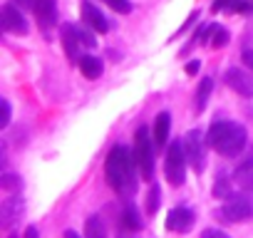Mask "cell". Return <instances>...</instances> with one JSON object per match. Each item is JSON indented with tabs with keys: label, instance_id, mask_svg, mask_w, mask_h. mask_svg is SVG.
<instances>
[{
	"label": "cell",
	"instance_id": "obj_26",
	"mask_svg": "<svg viewBox=\"0 0 253 238\" xmlns=\"http://www.w3.org/2000/svg\"><path fill=\"white\" fill-rule=\"evenodd\" d=\"M3 189H5V191H15V189H20V176H15V174H5V176H3Z\"/></svg>",
	"mask_w": 253,
	"mask_h": 238
},
{
	"label": "cell",
	"instance_id": "obj_20",
	"mask_svg": "<svg viewBox=\"0 0 253 238\" xmlns=\"http://www.w3.org/2000/svg\"><path fill=\"white\" fill-rule=\"evenodd\" d=\"M84 238H107V228L99 221V216H89L84 223Z\"/></svg>",
	"mask_w": 253,
	"mask_h": 238
},
{
	"label": "cell",
	"instance_id": "obj_18",
	"mask_svg": "<svg viewBox=\"0 0 253 238\" xmlns=\"http://www.w3.org/2000/svg\"><path fill=\"white\" fill-rule=\"evenodd\" d=\"M211 92H213V77H204V79L199 82V87H196V94H194V107H196V112H204V109H206V102H209Z\"/></svg>",
	"mask_w": 253,
	"mask_h": 238
},
{
	"label": "cell",
	"instance_id": "obj_11",
	"mask_svg": "<svg viewBox=\"0 0 253 238\" xmlns=\"http://www.w3.org/2000/svg\"><path fill=\"white\" fill-rule=\"evenodd\" d=\"M38 23L42 30H50L57 23V0H35V8H33Z\"/></svg>",
	"mask_w": 253,
	"mask_h": 238
},
{
	"label": "cell",
	"instance_id": "obj_19",
	"mask_svg": "<svg viewBox=\"0 0 253 238\" xmlns=\"http://www.w3.org/2000/svg\"><path fill=\"white\" fill-rule=\"evenodd\" d=\"M23 201L18 198V196H10V198H5V203H3V226L8 228L15 218H20L23 216Z\"/></svg>",
	"mask_w": 253,
	"mask_h": 238
},
{
	"label": "cell",
	"instance_id": "obj_31",
	"mask_svg": "<svg viewBox=\"0 0 253 238\" xmlns=\"http://www.w3.org/2000/svg\"><path fill=\"white\" fill-rule=\"evenodd\" d=\"M18 8H35V0H13Z\"/></svg>",
	"mask_w": 253,
	"mask_h": 238
},
{
	"label": "cell",
	"instance_id": "obj_16",
	"mask_svg": "<svg viewBox=\"0 0 253 238\" xmlns=\"http://www.w3.org/2000/svg\"><path fill=\"white\" fill-rule=\"evenodd\" d=\"M122 221V228H126V231H139L142 226H144V221H142V216H139V208L134 206V203H129V206H124V211H122V216H119Z\"/></svg>",
	"mask_w": 253,
	"mask_h": 238
},
{
	"label": "cell",
	"instance_id": "obj_9",
	"mask_svg": "<svg viewBox=\"0 0 253 238\" xmlns=\"http://www.w3.org/2000/svg\"><path fill=\"white\" fill-rule=\"evenodd\" d=\"M194 223H196V213L186 206H176L167 216V228L174 233H189L194 228Z\"/></svg>",
	"mask_w": 253,
	"mask_h": 238
},
{
	"label": "cell",
	"instance_id": "obj_24",
	"mask_svg": "<svg viewBox=\"0 0 253 238\" xmlns=\"http://www.w3.org/2000/svg\"><path fill=\"white\" fill-rule=\"evenodd\" d=\"M107 5H109L112 10L122 13V15H126V13H132V3H129V0H107Z\"/></svg>",
	"mask_w": 253,
	"mask_h": 238
},
{
	"label": "cell",
	"instance_id": "obj_4",
	"mask_svg": "<svg viewBox=\"0 0 253 238\" xmlns=\"http://www.w3.org/2000/svg\"><path fill=\"white\" fill-rule=\"evenodd\" d=\"M218 218L223 223H241V221H251L253 218V194L243 191V194H231L223 206L218 208Z\"/></svg>",
	"mask_w": 253,
	"mask_h": 238
},
{
	"label": "cell",
	"instance_id": "obj_13",
	"mask_svg": "<svg viewBox=\"0 0 253 238\" xmlns=\"http://www.w3.org/2000/svg\"><path fill=\"white\" fill-rule=\"evenodd\" d=\"M233 181H236L243 191H251V194H253V157L243 159V161L236 166V171H233Z\"/></svg>",
	"mask_w": 253,
	"mask_h": 238
},
{
	"label": "cell",
	"instance_id": "obj_33",
	"mask_svg": "<svg viewBox=\"0 0 253 238\" xmlns=\"http://www.w3.org/2000/svg\"><path fill=\"white\" fill-rule=\"evenodd\" d=\"M65 238H80V233H75V231H65Z\"/></svg>",
	"mask_w": 253,
	"mask_h": 238
},
{
	"label": "cell",
	"instance_id": "obj_27",
	"mask_svg": "<svg viewBox=\"0 0 253 238\" xmlns=\"http://www.w3.org/2000/svg\"><path fill=\"white\" fill-rule=\"evenodd\" d=\"M201 238H231V236L226 231H221V228H204Z\"/></svg>",
	"mask_w": 253,
	"mask_h": 238
},
{
	"label": "cell",
	"instance_id": "obj_7",
	"mask_svg": "<svg viewBox=\"0 0 253 238\" xmlns=\"http://www.w3.org/2000/svg\"><path fill=\"white\" fill-rule=\"evenodd\" d=\"M223 79L233 92H238L243 97H253V70L248 72V67L246 70L243 67H228Z\"/></svg>",
	"mask_w": 253,
	"mask_h": 238
},
{
	"label": "cell",
	"instance_id": "obj_15",
	"mask_svg": "<svg viewBox=\"0 0 253 238\" xmlns=\"http://www.w3.org/2000/svg\"><path fill=\"white\" fill-rule=\"evenodd\" d=\"M77 65H80V72H82L87 79H97V77L104 72L102 60H99V57H94V55H82V57L77 60Z\"/></svg>",
	"mask_w": 253,
	"mask_h": 238
},
{
	"label": "cell",
	"instance_id": "obj_14",
	"mask_svg": "<svg viewBox=\"0 0 253 238\" xmlns=\"http://www.w3.org/2000/svg\"><path fill=\"white\" fill-rule=\"evenodd\" d=\"M169 129H171V114L169 112H159L157 114V122H154V142L157 147H167L169 142Z\"/></svg>",
	"mask_w": 253,
	"mask_h": 238
},
{
	"label": "cell",
	"instance_id": "obj_29",
	"mask_svg": "<svg viewBox=\"0 0 253 238\" xmlns=\"http://www.w3.org/2000/svg\"><path fill=\"white\" fill-rule=\"evenodd\" d=\"M241 60H243V65H246L248 70H253V47H248V50H243V55H241Z\"/></svg>",
	"mask_w": 253,
	"mask_h": 238
},
{
	"label": "cell",
	"instance_id": "obj_3",
	"mask_svg": "<svg viewBox=\"0 0 253 238\" xmlns=\"http://www.w3.org/2000/svg\"><path fill=\"white\" fill-rule=\"evenodd\" d=\"M154 134H149V127L142 124L134 132V159L144 181H152L154 176Z\"/></svg>",
	"mask_w": 253,
	"mask_h": 238
},
{
	"label": "cell",
	"instance_id": "obj_12",
	"mask_svg": "<svg viewBox=\"0 0 253 238\" xmlns=\"http://www.w3.org/2000/svg\"><path fill=\"white\" fill-rule=\"evenodd\" d=\"M62 45H65V52H67V57L70 60H80L82 55H80V47H82V42H80V35H77V25H62Z\"/></svg>",
	"mask_w": 253,
	"mask_h": 238
},
{
	"label": "cell",
	"instance_id": "obj_8",
	"mask_svg": "<svg viewBox=\"0 0 253 238\" xmlns=\"http://www.w3.org/2000/svg\"><path fill=\"white\" fill-rule=\"evenodd\" d=\"M0 15H3V28L5 33H13V35H28V20L23 15V10L15 5V3H5L3 10H0Z\"/></svg>",
	"mask_w": 253,
	"mask_h": 238
},
{
	"label": "cell",
	"instance_id": "obj_17",
	"mask_svg": "<svg viewBox=\"0 0 253 238\" xmlns=\"http://www.w3.org/2000/svg\"><path fill=\"white\" fill-rule=\"evenodd\" d=\"M253 5L248 3V0H213L211 10L213 13H248Z\"/></svg>",
	"mask_w": 253,
	"mask_h": 238
},
{
	"label": "cell",
	"instance_id": "obj_32",
	"mask_svg": "<svg viewBox=\"0 0 253 238\" xmlns=\"http://www.w3.org/2000/svg\"><path fill=\"white\" fill-rule=\"evenodd\" d=\"M25 238H40V236H38V228H35V226H28V228H25Z\"/></svg>",
	"mask_w": 253,
	"mask_h": 238
},
{
	"label": "cell",
	"instance_id": "obj_6",
	"mask_svg": "<svg viewBox=\"0 0 253 238\" xmlns=\"http://www.w3.org/2000/svg\"><path fill=\"white\" fill-rule=\"evenodd\" d=\"M181 142H184V152H186L189 166L196 174H204V169H206V149H209V139L204 137V132L201 129H191V132H186V137Z\"/></svg>",
	"mask_w": 253,
	"mask_h": 238
},
{
	"label": "cell",
	"instance_id": "obj_21",
	"mask_svg": "<svg viewBox=\"0 0 253 238\" xmlns=\"http://www.w3.org/2000/svg\"><path fill=\"white\" fill-rule=\"evenodd\" d=\"M228 40H231V33H228L223 25H213L209 45H211L213 50H218V47H226V45H228Z\"/></svg>",
	"mask_w": 253,
	"mask_h": 238
},
{
	"label": "cell",
	"instance_id": "obj_2",
	"mask_svg": "<svg viewBox=\"0 0 253 238\" xmlns=\"http://www.w3.org/2000/svg\"><path fill=\"white\" fill-rule=\"evenodd\" d=\"M206 139H209V147L213 152H218L221 157L231 159V157H238L246 149L248 134H246V127L238 124V122L216 119V122L209 127V132H206Z\"/></svg>",
	"mask_w": 253,
	"mask_h": 238
},
{
	"label": "cell",
	"instance_id": "obj_23",
	"mask_svg": "<svg viewBox=\"0 0 253 238\" xmlns=\"http://www.w3.org/2000/svg\"><path fill=\"white\" fill-rule=\"evenodd\" d=\"M228 181H231V179H228V176H226L223 171H221V174L216 176V184H213V196H216V198H223V201H226V198H228V196L233 194V191H231V184H228Z\"/></svg>",
	"mask_w": 253,
	"mask_h": 238
},
{
	"label": "cell",
	"instance_id": "obj_1",
	"mask_svg": "<svg viewBox=\"0 0 253 238\" xmlns=\"http://www.w3.org/2000/svg\"><path fill=\"white\" fill-rule=\"evenodd\" d=\"M137 159L134 152L124 144H117L109 149L107 161H104V176L107 184L119 194V196H132L137 189Z\"/></svg>",
	"mask_w": 253,
	"mask_h": 238
},
{
	"label": "cell",
	"instance_id": "obj_5",
	"mask_svg": "<svg viewBox=\"0 0 253 238\" xmlns=\"http://www.w3.org/2000/svg\"><path fill=\"white\" fill-rule=\"evenodd\" d=\"M186 152H184V142H171L167 149V159H164V176L171 186H181L186 181Z\"/></svg>",
	"mask_w": 253,
	"mask_h": 238
},
{
	"label": "cell",
	"instance_id": "obj_30",
	"mask_svg": "<svg viewBox=\"0 0 253 238\" xmlns=\"http://www.w3.org/2000/svg\"><path fill=\"white\" fill-rule=\"evenodd\" d=\"M201 70V60H191L189 65H186V75H196Z\"/></svg>",
	"mask_w": 253,
	"mask_h": 238
},
{
	"label": "cell",
	"instance_id": "obj_25",
	"mask_svg": "<svg viewBox=\"0 0 253 238\" xmlns=\"http://www.w3.org/2000/svg\"><path fill=\"white\" fill-rule=\"evenodd\" d=\"M77 35H80V42H82V47H94V45H97L94 35H92V33H87L84 28H80V25H77Z\"/></svg>",
	"mask_w": 253,
	"mask_h": 238
},
{
	"label": "cell",
	"instance_id": "obj_10",
	"mask_svg": "<svg viewBox=\"0 0 253 238\" xmlns=\"http://www.w3.org/2000/svg\"><path fill=\"white\" fill-rule=\"evenodd\" d=\"M82 20H84L87 28H92V30L99 33V35H104V33L109 30V20L104 18V13H102L97 5L89 3V0H84V3H82Z\"/></svg>",
	"mask_w": 253,
	"mask_h": 238
},
{
	"label": "cell",
	"instance_id": "obj_22",
	"mask_svg": "<svg viewBox=\"0 0 253 238\" xmlns=\"http://www.w3.org/2000/svg\"><path fill=\"white\" fill-rule=\"evenodd\" d=\"M159 206H162V189H159V184H152L147 191V213L154 216L159 211Z\"/></svg>",
	"mask_w": 253,
	"mask_h": 238
},
{
	"label": "cell",
	"instance_id": "obj_28",
	"mask_svg": "<svg viewBox=\"0 0 253 238\" xmlns=\"http://www.w3.org/2000/svg\"><path fill=\"white\" fill-rule=\"evenodd\" d=\"M0 104H3V119H0V127H8L10 124V102L8 99H0Z\"/></svg>",
	"mask_w": 253,
	"mask_h": 238
}]
</instances>
